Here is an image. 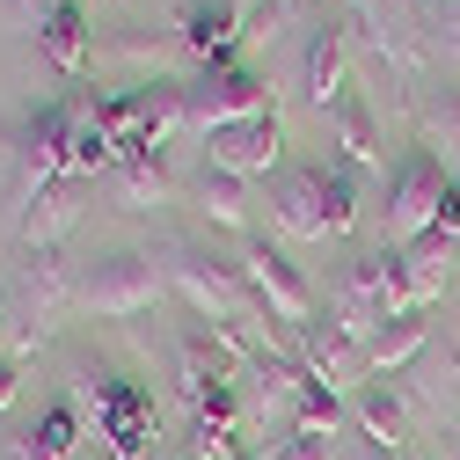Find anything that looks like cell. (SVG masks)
Here are the masks:
<instances>
[{"label": "cell", "mask_w": 460, "mask_h": 460, "mask_svg": "<svg viewBox=\"0 0 460 460\" xmlns=\"http://www.w3.org/2000/svg\"><path fill=\"white\" fill-rule=\"evenodd\" d=\"M278 226L293 242H329V234H351L358 219V183L343 161H307V168H285L278 198H270Z\"/></svg>", "instance_id": "1"}, {"label": "cell", "mask_w": 460, "mask_h": 460, "mask_svg": "<svg viewBox=\"0 0 460 460\" xmlns=\"http://www.w3.org/2000/svg\"><path fill=\"white\" fill-rule=\"evenodd\" d=\"M74 410L95 417L110 460H146L154 438H161V431H154V394H146V380H125V373L81 366V373H74Z\"/></svg>", "instance_id": "2"}, {"label": "cell", "mask_w": 460, "mask_h": 460, "mask_svg": "<svg viewBox=\"0 0 460 460\" xmlns=\"http://www.w3.org/2000/svg\"><path fill=\"white\" fill-rule=\"evenodd\" d=\"M183 110H190V132H226V125H242V118H263V110H278L270 102V88H263V74L249 66V59H234V66H205L190 88H183Z\"/></svg>", "instance_id": "3"}, {"label": "cell", "mask_w": 460, "mask_h": 460, "mask_svg": "<svg viewBox=\"0 0 460 460\" xmlns=\"http://www.w3.org/2000/svg\"><path fill=\"white\" fill-rule=\"evenodd\" d=\"M446 161L431 154V146H417L410 161L394 168V190H387V234H394V249H417V242H431V226H438V205H446Z\"/></svg>", "instance_id": "4"}, {"label": "cell", "mask_w": 460, "mask_h": 460, "mask_svg": "<svg viewBox=\"0 0 460 460\" xmlns=\"http://www.w3.org/2000/svg\"><path fill=\"white\" fill-rule=\"evenodd\" d=\"M88 314H102V322H125V314H146L154 300H161V278H154V256H139V249H118V256H102L88 278H81V293H74Z\"/></svg>", "instance_id": "5"}, {"label": "cell", "mask_w": 460, "mask_h": 460, "mask_svg": "<svg viewBox=\"0 0 460 460\" xmlns=\"http://www.w3.org/2000/svg\"><path fill=\"white\" fill-rule=\"evenodd\" d=\"M176 285L190 293L198 314H212V329H234V322H256L263 314L249 300V285H242V263H219L205 249H176Z\"/></svg>", "instance_id": "6"}, {"label": "cell", "mask_w": 460, "mask_h": 460, "mask_svg": "<svg viewBox=\"0 0 460 460\" xmlns=\"http://www.w3.org/2000/svg\"><path fill=\"white\" fill-rule=\"evenodd\" d=\"M242 285H249V300H256L270 322H285V329L314 322V293H307V278L285 263V249H270L263 234H249V249H242Z\"/></svg>", "instance_id": "7"}, {"label": "cell", "mask_w": 460, "mask_h": 460, "mask_svg": "<svg viewBox=\"0 0 460 460\" xmlns=\"http://www.w3.org/2000/svg\"><path fill=\"white\" fill-rule=\"evenodd\" d=\"M293 358L307 380H329V387H366V336H351L336 314H314L293 329Z\"/></svg>", "instance_id": "8"}, {"label": "cell", "mask_w": 460, "mask_h": 460, "mask_svg": "<svg viewBox=\"0 0 460 460\" xmlns=\"http://www.w3.org/2000/svg\"><path fill=\"white\" fill-rule=\"evenodd\" d=\"M176 44L205 66H234L242 59V0H190L183 22H176Z\"/></svg>", "instance_id": "9"}, {"label": "cell", "mask_w": 460, "mask_h": 460, "mask_svg": "<svg viewBox=\"0 0 460 460\" xmlns=\"http://www.w3.org/2000/svg\"><path fill=\"white\" fill-rule=\"evenodd\" d=\"M205 154H212V168H226V176H242V183H249V176H270L278 154H285V125H278V110H263V118H242V125L212 132Z\"/></svg>", "instance_id": "10"}, {"label": "cell", "mask_w": 460, "mask_h": 460, "mask_svg": "<svg viewBox=\"0 0 460 460\" xmlns=\"http://www.w3.org/2000/svg\"><path fill=\"white\" fill-rule=\"evenodd\" d=\"M453 278V242H417V249H394V293H387V314H424Z\"/></svg>", "instance_id": "11"}, {"label": "cell", "mask_w": 460, "mask_h": 460, "mask_svg": "<svg viewBox=\"0 0 460 460\" xmlns=\"http://www.w3.org/2000/svg\"><path fill=\"white\" fill-rule=\"evenodd\" d=\"M234 373H242L234 351H226L212 329H183V336H176V380H183L190 402H205L212 387H234Z\"/></svg>", "instance_id": "12"}, {"label": "cell", "mask_w": 460, "mask_h": 460, "mask_svg": "<svg viewBox=\"0 0 460 460\" xmlns=\"http://www.w3.org/2000/svg\"><path fill=\"white\" fill-rule=\"evenodd\" d=\"M81 219V183L59 176V183H44L37 198H22V242L30 249H59V234Z\"/></svg>", "instance_id": "13"}, {"label": "cell", "mask_w": 460, "mask_h": 460, "mask_svg": "<svg viewBox=\"0 0 460 460\" xmlns=\"http://www.w3.org/2000/svg\"><path fill=\"white\" fill-rule=\"evenodd\" d=\"M351 424H358L380 453H402V446H410V402H402L394 387H380V380H366V387L351 394Z\"/></svg>", "instance_id": "14"}, {"label": "cell", "mask_w": 460, "mask_h": 460, "mask_svg": "<svg viewBox=\"0 0 460 460\" xmlns=\"http://www.w3.org/2000/svg\"><path fill=\"white\" fill-rule=\"evenodd\" d=\"M74 293H81V285L66 278L59 249H30V256H22V300H30V314H22V322H44V329H51V314H59Z\"/></svg>", "instance_id": "15"}, {"label": "cell", "mask_w": 460, "mask_h": 460, "mask_svg": "<svg viewBox=\"0 0 460 460\" xmlns=\"http://www.w3.org/2000/svg\"><path fill=\"white\" fill-rule=\"evenodd\" d=\"M37 44H44V59L59 74H81L88 66V15H81V0H51L44 22H37Z\"/></svg>", "instance_id": "16"}, {"label": "cell", "mask_w": 460, "mask_h": 460, "mask_svg": "<svg viewBox=\"0 0 460 460\" xmlns=\"http://www.w3.org/2000/svg\"><path fill=\"white\" fill-rule=\"evenodd\" d=\"M424 336H431L424 314H387V322L366 336V380H380V373H394V366H410V358L424 351Z\"/></svg>", "instance_id": "17"}, {"label": "cell", "mask_w": 460, "mask_h": 460, "mask_svg": "<svg viewBox=\"0 0 460 460\" xmlns=\"http://www.w3.org/2000/svg\"><path fill=\"white\" fill-rule=\"evenodd\" d=\"M190 198H198V212H205L212 226L256 234V219H249V183H242V176H226V168H212V161H205V176L190 183Z\"/></svg>", "instance_id": "18"}, {"label": "cell", "mask_w": 460, "mask_h": 460, "mask_svg": "<svg viewBox=\"0 0 460 460\" xmlns=\"http://www.w3.org/2000/svg\"><path fill=\"white\" fill-rule=\"evenodd\" d=\"M74 446H81V410L74 402H51V410L37 417V431H22L0 460H66Z\"/></svg>", "instance_id": "19"}, {"label": "cell", "mask_w": 460, "mask_h": 460, "mask_svg": "<svg viewBox=\"0 0 460 460\" xmlns=\"http://www.w3.org/2000/svg\"><path fill=\"white\" fill-rule=\"evenodd\" d=\"M110 161H118V139H110V125H102V102L88 95L81 118H74V139H66V176L88 183L95 168H110Z\"/></svg>", "instance_id": "20"}, {"label": "cell", "mask_w": 460, "mask_h": 460, "mask_svg": "<svg viewBox=\"0 0 460 460\" xmlns=\"http://www.w3.org/2000/svg\"><path fill=\"white\" fill-rule=\"evenodd\" d=\"M329 118H336V146H343V168H373V161H380V132H373V110H366V95H351V88H343Z\"/></svg>", "instance_id": "21"}, {"label": "cell", "mask_w": 460, "mask_h": 460, "mask_svg": "<svg viewBox=\"0 0 460 460\" xmlns=\"http://www.w3.org/2000/svg\"><path fill=\"white\" fill-rule=\"evenodd\" d=\"M336 95H343V30L322 22L314 44H307V102L314 110H336Z\"/></svg>", "instance_id": "22"}, {"label": "cell", "mask_w": 460, "mask_h": 460, "mask_svg": "<svg viewBox=\"0 0 460 460\" xmlns=\"http://www.w3.org/2000/svg\"><path fill=\"white\" fill-rule=\"evenodd\" d=\"M176 198V176H168V161L146 154V161H118V205L125 212H154Z\"/></svg>", "instance_id": "23"}, {"label": "cell", "mask_w": 460, "mask_h": 460, "mask_svg": "<svg viewBox=\"0 0 460 460\" xmlns=\"http://www.w3.org/2000/svg\"><path fill=\"white\" fill-rule=\"evenodd\" d=\"M336 424H343V394L329 380H300L293 387V431L300 438H329Z\"/></svg>", "instance_id": "24"}, {"label": "cell", "mask_w": 460, "mask_h": 460, "mask_svg": "<svg viewBox=\"0 0 460 460\" xmlns=\"http://www.w3.org/2000/svg\"><path fill=\"white\" fill-rule=\"evenodd\" d=\"M424 132H431V154H446V161H453V183H460V88H446V95L431 102Z\"/></svg>", "instance_id": "25"}, {"label": "cell", "mask_w": 460, "mask_h": 460, "mask_svg": "<svg viewBox=\"0 0 460 460\" xmlns=\"http://www.w3.org/2000/svg\"><path fill=\"white\" fill-rule=\"evenodd\" d=\"M285 8H293V0H242V51L278 44L285 37Z\"/></svg>", "instance_id": "26"}, {"label": "cell", "mask_w": 460, "mask_h": 460, "mask_svg": "<svg viewBox=\"0 0 460 460\" xmlns=\"http://www.w3.org/2000/svg\"><path fill=\"white\" fill-rule=\"evenodd\" d=\"M270 460H329V438H300V431H293V438L270 446Z\"/></svg>", "instance_id": "27"}, {"label": "cell", "mask_w": 460, "mask_h": 460, "mask_svg": "<svg viewBox=\"0 0 460 460\" xmlns=\"http://www.w3.org/2000/svg\"><path fill=\"white\" fill-rule=\"evenodd\" d=\"M438 242H460V183H446V205H438Z\"/></svg>", "instance_id": "28"}, {"label": "cell", "mask_w": 460, "mask_h": 460, "mask_svg": "<svg viewBox=\"0 0 460 460\" xmlns=\"http://www.w3.org/2000/svg\"><path fill=\"white\" fill-rule=\"evenodd\" d=\"M453 460H460V431H453Z\"/></svg>", "instance_id": "29"}, {"label": "cell", "mask_w": 460, "mask_h": 460, "mask_svg": "<svg viewBox=\"0 0 460 460\" xmlns=\"http://www.w3.org/2000/svg\"><path fill=\"white\" fill-rule=\"evenodd\" d=\"M242 460H263V453H242Z\"/></svg>", "instance_id": "30"}]
</instances>
